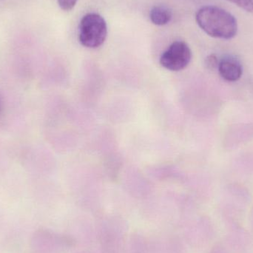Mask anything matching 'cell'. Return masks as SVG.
I'll return each instance as SVG.
<instances>
[{
    "mask_svg": "<svg viewBox=\"0 0 253 253\" xmlns=\"http://www.w3.org/2000/svg\"><path fill=\"white\" fill-rule=\"evenodd\" d=\"M199 28L210 37L231 40L237 35V19L227 10L214 5L201 7L196 14Z\"/></svg>",
    "mask_w": 253,
    "mask_h": 253,
    "instance_id": "1",
    "label": "cell"
},
{
    "mask_svg": "<svg viewBox=\"0 0 253 253\" xmlns=\"http://www.w3.org/2000/svg\"><path fill=\"white\" fill-rule=\"evenodd\" d=\"M126 221L108 218L99 221L97 239L101 253H126Z\"/></svg>",
    "mask_w": 253,
    "mask_h": 253,
    "instance_id": "2",
    "label": "cell"
},
{
    "mask_svg": "<svg viewBox=\"0 0 253 253\" xmlns=\"http://www.w3.org/2000/svg\"><path fill=\"white\" fill-rule=\"evenodd\" d=\"M77 240L70 235L48 229H39L31 238V249L35 253H65L75 247Z\"/></svg>",
    "mask_w": 253,
    "mask_h": 253,
    "instance_id": "3",
    "label": "cell"
},
{
    "mask_svg": "<svg viewBox=\"0 0 253 253\" xmlns=\"http://www.w3.org/2000/svg\"><path fill=\"white\" fill-rule=\"evenodd\" d=\"M107 37L108 25L100 14L90 13L83 16L79 27V40L82 45L97 48L104 44Z\"/></svg>",
    "mask_w": 253,
    "mask_h": 253,
    "instance_id": "4",
    "label": "cell"
},
{
    "mask_svg": "<svg viewBox=\"0 0 253 253\" xmlns=\"http://www.w3.org/2000/svg\"><path fill=\"white\" fill-rule=\"evenodd\" d=\"M192 59V51L184 41H175L160 57V64L165 69L179 71L187 68Z\"/></svg>",
    "mask_w": 253,
    "mask_h": 253,
    "instance_id": "5",
    "label": "cell"
},
{
    "mask_svg": "<svg viewBox=\"0 0 253 253\" xmlns=\"http://www.w3.org/2000/svg\"><path fill=\"white\" fill-rule=\"evenodd\" d=\"M218 72L224 80L230 83L240 80L243 74L241 62L233 56H225L219 61Z\"/></svg>",
    "mask_w": 253,
    "mask_h": 253,
    "instance_id": "6",
    "label": "cell"
},
{
    "mask_svg": "<svg viewBox=\"0 0 253 253\" xmlns=\"http://www.w3.org/2000/svg\"><path fill=\"white\" fill-rule=\"evenodd\" d=\"M126 253H150L148 241L140 233H133L126 242Z\"/></svg>",
    "mask_w": 253,
    "mask_h": 253,
    "instance_id": "7",
    "label": "cell"
},
{
    "mask_svg": "<svg viewBox=\"0 0 253 253\" xmlns=\"http://www.w3.org/2000/svg\"><path fill=\"white\" fill-rule=\"evenodd\" d=\"M172 10L165 6H154L150 11V21L157 26L168 25L172 20Z\"/></svg>",
    "mask_w": 253,
    "mask_h": 253,
    "instance_id": "8",
    "label": "cell"
},
{
    "mask_svg": "<svg viewBox=\"0 0 253 253\" xmlns=\"http://www.w3.org/2000/svg\"><path fill=\"white\" fill-rule=\"evenodd\" d=\"M247 12L253 11V0H227Z\"/></svg>",
    "mask_w": 253,
    "mask_h": 253,
    "instance_id": "9",
    "label": "cell"
},
{
    "mask_svg": "<svg viewBox=\"0 0 253 253\" xmlns=\"http://www.w3.org/2000/svg\"><path fill=\"white\" fill-rule=\"evenodd\" d=\"M167 253H184L183 248L176 239H171L167 246Z\"/></svg>",
    "mask_w": 253,
    "mask_h": 253,
    "instance_id": "10",
    "label": "cell"
},
{
    "mask_svg": "<svg viewBox=\"0 0 253 253\" xmlns=\"http://www.w3.org/2000/svg\"><path fill=\"white\" fill-rule=\"evenodd\" d=\"M78 0H57L59 7L65 11H70L72 10Z\"/></svg>",
    "mask_w": 253,
    "mask_h": 253,
    "instance_id": "11",
    "label": "cell"
},
{
    "mask_svg": "<svg viewBox=\"0 0 253 253\" xmlns=\"http://www.w3.org/2000/svg\"><path fill=\"white\" fill-rule=\"evenodd\" d=\"M218 64H219V60L215 54L209 55L205 60V65L210 70H215V68H218Z\"/></svg>",
    "mask_w": 253,
    "mask_h": 253,
    "instance_id": "12",
    "label": "cell"
},
{
    "mask_svg": "<svg viewBox=\"0 0 253 253\" xmlns=\"http://www.w3.org/2000/svg\"><path fill=\"white\" fill-rule=\"evenodd\" d=\"M91 253L85 252V251H84V252H79V253Z\"/></svg>",
    "mask_w": 253,
    "mask_h": 253,
    "instance_id": "13",
    "label": "cell"
},
{
    "mask_svg": "<svg viewBox=\"0 0 253 253\" xmlns=\"http://www.w3.org/2000/svg\"><path fill=\"white\" fill-rule=\"evenodd\" d=\"M0 109H1V102H0Z\"/></svg>",
    "mask_w": 253,
    "mask_h": 253,
    "instance_id": "14",
    "label": "cell"
}]
</instances>
